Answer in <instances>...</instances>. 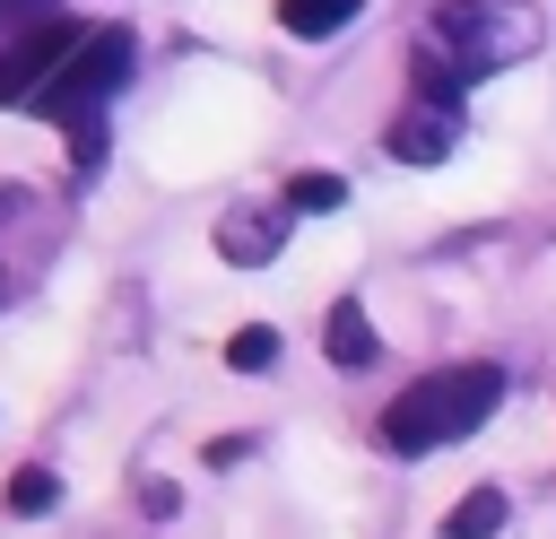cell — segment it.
Returning a JSON list of instances; mask_svg holds the SVG:
<instances>
[{
    "label": "cell",
    "mask_w": 556,
    "mask_h": 539,
    "mask_svg": "<svg viewBox=\"0 0 556 539\" xmlns=\"http://www.w3.org/2000/svg\"><path fill=\"white\" fill-rule=\"evenodd\" d=\"M460 139H469V113H460V104H443V96H408V104H400V122L382 130V148H391L400 165H443Z\"/></svg>",
    "instance_id": "5"
},
{
    "label": "cell",
    "mask_w": 556,
    "mask_h": 539,
    "mask_svg": "<svg viewBox=\"0 0 556 539\" xmlns=\"http://www.w3.org/2000/svg\"><path fill=\"white\" fill-rule=\"evenodd\" d=\"M495 400H504V365H486V356L434 365V374H417V383L382 409V452H400V461L443 452V443L478 435V426L495 417Z\"/></svg>",
    "instance_id": "1"
},
{
    "label": "cell",
    "mask_w": 556,
    "mask_h": 539,
    "mask_svg": "<svg viewBox=\"0 0 556 539\" xmlns=\"http://www.w3.org/2000/svg\"><path fill=\"white\" fill-rule=\"evenodd\" d=\"M321 348H330V365H339V374L374 365V322H365V304H356V296H339V304H330V322H321Z\"/></svg>",
    "instance_id": "7"
},
{
    "label": "cell",
    "mask_w": 556,
    "mask_h": 539,
    "mask_svg": "<svg viewBox=\"0 0 556 539\" xmlns=\"http://www.w3.org/2000/svg\"><path fill=\"white\" fill-rule=\"evenodd\" d=\"M226 365H235V374H269V365H278V330H269V322L235 330V339H226Z\"/></svg>",
    "instance_id": "10"
},
{
    "label": "cell",
    "mask_w": 556,
    "mask_h": 539,
    "mask_svg": "<svg viewBox=\"0 0 556 539\" xmlns=\"http://www.w3.org/2000/svg\"><path fill=\"white\" fill-rule=\"evenodd\" d=\"M495 530H504V487H469L443 522V539H495Z\"/></svg>",
    "instance_id": "9"
},
{
    "label": "cell",
    "mask_w": 556,
    "mask_h": 539,
    "mask_svg": "<svg viewBox=\"0 0 556 539\" xmlns=\"http://www.w3.org/2000/svg\"><path fill=\"white\" fill-rule=\"evenodd\" d=\"M539 35H547L539 0H443L434 26H426V43H434L460 78H495V70H513L521 52H539Z\"/></svg>",
    "instance_id": "2"
},
{
    "label": "cell",
    "mask_w": 556,
    "mask_h": 539,
    "mask_svg": "<svg viewBox=\"0 0 556 539\" xmlns=\"http://www.w3.org/2000/svg\"><path fill=\"white\" fill-rule=\"evenodd\" d=\"M130 61H139V43H130V26H87L78 35V52L61 61V78L43 87V104L35 113H52L61 130H78V122H96L122 87H130Z\"/></svg>",
    "instance_id": "3"
},
{
    "label": "cell",
    "mask_w": 556,
    "mask_h": 539,
    "mask_svg": "<svg viewBox=\"0 0 556 539\" xmlns=\"http://www.w3.org/2000/svg\"><path fill=\"white\" fill-rule=\"evenodd\" d=\"M0 296H9V270H0Z\"/></svg>",
    "instance_id": "14"
},
{
    "label": "cell",
    "mask_w": 556,
    "mask_h": 539,
    "mask_svg": "<svg viewBox=\"0 0 556 539\" xmlns=\"http://www.w3.org/2000/svg\"><path fill=\"white\" fill-rule=\"evenodd\" d=\"M339 200H348L339 174H295V183H287V209H313V217H321V209H339Z\"/></svg>",
    "instance_id": "12"
},
{
    "label": "cell",
    "mask_w": 556,
    "mask_h": 539,
    "mask_svg": "<svg viewBox=\"0 0 556 539\" xmlns=\"http://www.w3.org/2000/svg\"><path fill=\"white\" fill-rule=\"evenodd\" d=\"M287 200L278 209H261V200H243V209H226L217 217V252L235 261V270H261V261H278V243H287Z\"/></svg>",
    "instance_id": "6"
},
{
    "label": "cell",
    "mask_w": 556,
    "mask_h": 539,
    "mask_svg": "<svg viewBox=\"0 0 556 539\" xmlns=\"http://www.w3.org/2000/svg\"><path fill=\"white\" fill-rule=\"evenodd\" d=\"M356 9H365V0H278V26L304 35V43H321V35H339Z\"/></svg>",
    "instance_id": "8"
},
{
    "label": "cell",
    "mask_w": 556,
    "mask_h": 539,
    "mask_svg": "<svg viewBox=\"0 0 556 539\" xmlns=\"http://www.w3.org/2000/svg\"><path fill=\"white\" fill-rule=\"evenodd\" d=\"M52 504H61V478H52V469H35V461H26V469H17V478H9V513H52Z\"/></svg>",
    "instance_id": "11"
},
{
    "label": "cell",
    "mask_w": 556,
    "mask_h": 539,
    "mask_svg": "<svg viewBox=\"0 0 556 539\" xmlns=\"http://www.w3.org/2000/svg\"><path fill=\"white\" fill-rule=\"evenodd\" d=\"M78 35H87V26H70V17H43V26H26V35L0 52V104L35 113V104H43V87L61 78V61L78 52Z\"/></svg>",
    "instance_id": "4"
},
{
    "label": "cell",
    "mask_w": 556,
    "mask_h": 539,
    "mask_svg": "<svg viewBox=\"0 0 556 539\" xmlns=\"http://www.w3.org/2000/svg\"><path fill=\"white\" fill-rule=\"evenodd\" d=\"M52 0H0V26H43Z\"/></svg>",
    "instance_id": "13"
}]
</instances>
